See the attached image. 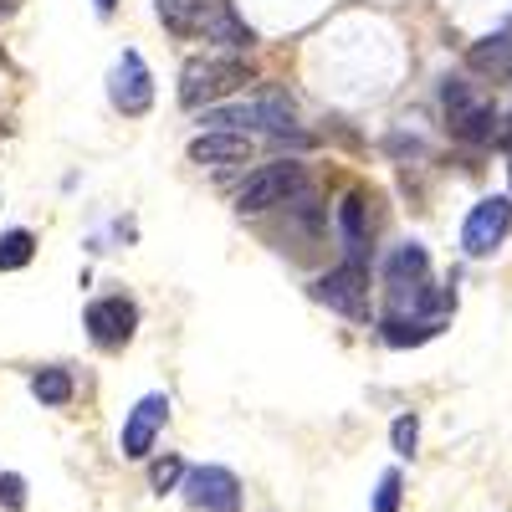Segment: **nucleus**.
<instances>
[{"label": "nucleus", "mask_w": 512, "mask_h": 512, "mask_svg": "<svg viewBox=\"0 0 512 512\" xmlns=\"http://www.w3.org/2000/svg\"><path fill=\"white\" fill-rule=\"evenodd\" d=\"M441 103H446V123H451V134L466 139V144H492L502 139V118L487 98L472 93V82H461L451 77L446 88H441Z\"/></svg>", "instance_id": "obj_2"}, {"label": "nucleus", "mask_w": 512, "mask_h": 512, "mask_svg": "<svg viewBox=\"0 0 512 512\" xmlns=\"http://www.w3.org/2000/svg\"><path fill=\"white\" fill-rule=\"evenodd\" d=\"M0 507H11V512L26 507V477L21 472H0Z\"/></svg>", "instance_id": "obj_23"}, {"label": "nucleus", "mask_w": 512, "mask_h": 512, "mask_svg": "<svg viewBox=\"0 0 512 512\" xmlns=\"http://www.w3.org/2000/svg\"><path fill=\"white\" fill-rule=\"evenodd\" d=\"M180 492L195 512H241V477L231 472V466H216V461L190 466Z\"/></svg>", "instance_id": "obj_4"}, {"label": "nucleus", "mask_w": 512, "mask_h": 512, "mask_svg": "<svg viewBox=\"0 0 512 512\" xmlns=\"http://www.w3.org/2000/svg\"><path fill=\"white\" fill-rule=\"evenodd\" d=\"M507 231H512V200L507 195H487V200L472 205V216H466L461 246H466V256H492L507 241Z\"/></svg>", "instance_id": "obj_6"}, {"label": "nucleus", "mask_w": 512, "mask_h": 512, "mask_svg": "<svg viewBox=\"0 0 512 512\" xmlns=\"http://www.w3.org/2000/svg\"><path fill=\"white\" fill-rule=\"evenodd\" d=\"M205 123L236 128V134H251V128H267V134H287V128H292V108H287L282 98H262V103H241V108H210Z\"/></svg>", "instance_id": "obj_10"}, {"label": "nucleus", "mask_w": 512, "mask_h": 512, "mask_svg": "<svg viewBox=\"0 0 512 512\" xmlns=\"http://www.w3.org/2000/svg\"><path fill=\"white\" fill-rule=\"evenodd\" d=\"M441 328H446V318H405V313H390L379 323L390 349H415V344H425V338H436Z\"/></svg>", "instance_id": "obj_14"}, {"label": "nucleus", "mask_w": 512, "mask_h": 512, "mask_svg": "<svg viewBox=\"0 0 512 512\" xmlns=\"http://www.w3.org/2000/svg\"><path fill=\"white\" fill-rule=\"evenodd\" d=\"M159 21L175 36H195L205 21V0H159Z\"/></svg>", "instance_id": "obj_17"}, {"label": "nucleus", "mask_w": 512, "mask_h": 512, "mask_svg": "<svg viewBox=\"0 0 512 512\" xmlns=\"http://www.w3.org/2000/svg\"><path fill=\"white\" fill-rule=\"evenodd\" d=\"M82 323H88V338L98 349H123L139 328V308L128 297H98V303H88Z\"/></svg>", "instance_id": "obj_8"}, {"label": "nucleus", "mask_w": 512, "mask_h": 512, "mask_svg": "<svg viewBox=\"0 0 512 512\" xmlns=\"http://www.w3.org/2000/svg\"><path fill=\"white\" fill-rule=\"evenodd\" d=\"M425 272H431V256H425L420 241H405L390 251V262H384V282H390V292H405V287H420Z\"/></svg>", "instance_id": "obj_13"}, {"label": "nucleus", "mask_w": 512, "mask_h": 512, "mask_svg": "<svg viewBox=\"0 0 512 512\" xmlns=\"http://www.w3.org/2000/svg\"><path fill=\"white\" fill-rule=\"evenodd\" d=\"M251 154V139L236 128H210V134L190 139V159L195 164H241Z\"/></svg>", "instance_id": "obj_12"}, {"label": "nucleus", "mask_w": 512, "mask_h": 512, "mask_svg": "<svg viewBox=\"0 0 512 512\" xmlns=\"http://www.w3.org/2000/svg\"><path fill=\"white\" fill-rule=\"evenodd\" d=\"M497 144H507V149H512V113H507V128H502V139H497Z\"/></svg>", "instance_id": "obj_26"}, {"label": "nucleus", "mask_w": 512, "mask_h": 512, "mask_svg": "<svg viewBox=\"0 0 512 512\" xmlns=\"http://www.w3.org/2000/svg\"><path fill=\"white\" fill-rule=\"evenodd\" d=\"M390 446H395V456H415V446H420V420L415 415H395V425H390Z\"/></svg>", "instance_id": "obj_21"}, {"label": "nucleus", "mask_w": 512, "mask_h": 512, "mask_svg": "<svg viewBox=\"0 0 512 512\" xmlns=\"http://www.w3.org/2000/svg\"><path fill=\"white\" fill-rule=\"evenodd\" d=\"M251 82V67L241 57H195L180 72V103L185 108H216L221 98L241 93Z\"/></svg>", "instance_id": "obj_1"}, {"label": "nucleus", "mask_w": 512, "mask_h": 512, "mask_svg": "<svg viewBox=\"0 0 512 512\" xmlns=\"http://www.w3.org/2000/svg\"><path fill=\"white\" fill-rule=\"evenodd\" d=\"M200 36L205 41H221V47H236V52H246L251 41H256V31L236 16V6L231 0H205V21H200Z\"/></svg>", "instance_id": "obj_11"}, {"label": "nucleus", "mask_w": 512, "mask_h": 512, "mask_svg": "<svg viewBox=\"0 0 512 512\" xmlns=\"http://www.w3.org/2000/svg\"><path fill=\"white\" fill-rule=\"evenodd\" d=\"M400 497H405V477H400V466H384L379 482H374V502H369V512H400Z\"/></svg>", "instance_id": "obj_19"}, {"label": "nucleus", "mask_w": 512, "mask_h": 512, "mask_svg": "<svg viewBox=\"0 0 512 512\" xmlns=\"http://www.w3.org/2000/svg\"><path fill=\"white\" fill-rule=\"evenodd\" d=\"M108 98H113V108H118L123 118L149 113V103H154V77H149V67H144V57H139V52H123V57H118Z\"/></svg>", "instance_id": "obj_9"}, {"label": "nucleus", "mask_w": 512, "mask_h": 512, "mask_svg": "<svg viewBox=\"0 0 512 512\" xmlns=\"http://www.w3.org/2000/svg\"><path fill=\"white\" fill-rule=\"evenodd\" d=\"M93 11H98V16H113V11H118V0H93Z\"/></svg>", "instance_id": "obj_24"}, {"label": "nucleus", "mask_w": 512, "mask_h": 512, "mask_svg": "<svg viewBox=\"0 0 512 512\" xmlns=\"http://www.w3.org/2000/svg\"><path fill=\"white\" fill-rule=\"evenodd\" d=\"M72 390H77L72 374H67V369H57V364H47V369H36V374H31V395H36L41 405H47V410L72 405Z\"/></svg>", "instance_id": "obj_16"}, {"label": "nucleus", "mask_w": 512, "mask_h": 512, "mask_svg": "<svg viewBox=\"0 0 512 512\" xmlns=\"http://www.w3.org/2000/svg\"><path fill=\"white\" fill-rule=\"evenodd\" d=\"M338 216H344V236H349V246L359 251V246H364V195H349Z\"/></svg>", "instance_id": "obj_22"}, {"label": "nucleus", "mask_w": 512, "mask_h": 512, "mask_svg": "<svg viewBox=\"0 0 512 512\" xmlns=\"http://www.w3.org/2000/svg\"><path fill=\"white\" fill-rule=\"evenodd\" d=\"M164 420H169V395H144L134 410L123 415V436H118V451L123 461H149L159 431H164Z\"/></svg>", "instance_id": "obj_7"}, {"label": "nucleus", "mask_w": 512, "mask_h": 512, "mask_svg": "<svg viewBox=\"0 0 512 512\" xmlns=\"http://www.w3.org/2000/svg\"><path fill=\"white\" fill-rule=\"evenodd\" d=\"M297 190H303V164H297V159H277V164H262L241 185L236 205H241V216H262V210H272V205H287Z\"/></svg>", "instance_id": "obj_3"}, {"label": "nucleus", "mask_w": 512, "mask_h": 512, "mask_svg": "<svg viewBox=\"0 0 512 512\" xmlns=\"http://www.w3.org/2000/svg\"><path fill=\"white\" fill-rule=\"evenodd\" d=\"M6 16H16V0H0V21H6Z\"/></svg>", "instance_id": "obj_25"}, {"label": "nucleus", "mask_w": 512, "mask_h": 512, "mask_svg": "<svg viewBox=\"0 0 512 512\" xmlns=\"http://www.w3.org/2000/svg\"><path fill=\"white\" fill-rule=\"evenodd\" d=\"M313 297H318V303H328L333 313L364 323V318H369V272H364V262L354 256V262L323 272V277L313 282Z\"/></svg>", "instance_id": "obj_5"}, {"label": "nucleus", "mask_w": 512, "mask_h": 512, "mask_svg": "<svg viewBox=\"0 0 512 512\" xmlns=\"http://www.w3.org/2000/svg\"><path fill=\"white\" fill-rule=\"evenodd\" d=\"M185 472H190V466H185L180 456H164V461H154V466H149V487L164 497V492H175V487L185 482Z\"/></svg>", "instance_id": "obj_20"}, {"label": "nucleus", "mask_w": 512, "mask_h": 512, "mask_svg": "<svg viewBox=\"0 0 512 512\" xmlns=\"http://www.w3.org/2000/svg\"><path fill=\"white\" fill-rule=\"evenodd\" d=\"M466 67L472 72H487V77H512V36H487L466 52Z\"/></svg>", "instance_id": "obj_15"}, {"label": "nucleus", "mask_w": 512, "mask_h": 512, "mask_svg": "<svg viewBox=\"0 0 512 512\" xmlns=\"http://www.w3.org/2000/svg\"><path fill=\"white\" fill-rule=\"evenodd\" d=\"M36 256V236L31 231H6L0 236V272H21Z\"/></svg>", "instance_id": "obj_18"}]
</instances>
